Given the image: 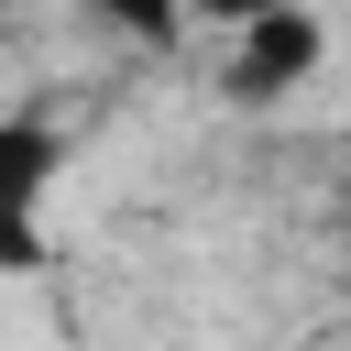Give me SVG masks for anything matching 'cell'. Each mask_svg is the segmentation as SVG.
I'll return each mask as SVG.
<instances>
[{
	"label": "cell",
	"instance_id": "4",
	"mask_svg": "<svg viewBox=\"0 0 351 351\" xmlns=\"http://www.w3.org/2000/svg\"><path fill=\"white\" fill-rule=\"evenodd\" d=\"M186 11H208V22H252V11H274V0H186Z\"/></svg>",
	"mask_w": 351,
	"mask_h": 351
},
{
	"label": "cell",
	"instance_id": "3",
	"mask_svg": "<svg viewBox=\"0 0 351 351\" xmlns=\"http://www.w3.org/2000/svg\"><path fill=\"white\" fill-rule=\"evenodd\" d=\"M88 11H99L110 33H132V44H154V55H165V44L186 33V0H88Z\"/></svg>",
	"mask_w": 351,
	"mask_h": 351
},
{
	"label": "cell",
	"instance_id": "1",
	"mask_svg": "<svg viewBox=\"0 0 351 351\" xmlns=\"http://www.w3.org/2000/svg\"><path fill=\"white\" fill-rule=\"evenodd\" d=\"M318 66H329V22H318L307 0H274V11L230 22V55H219V99H230V110H274V99H296Z\"/></svg>",
	"mask_w": 351,
	"mask_h": 351
},
{
	"label": "cell",
	"instance_id": "2",
	"mask_svg": "<svg viewBox=\"0 0 351 351\" xmlns=\"http://www.w3.org/2000/svg\"><path fill=\"white\" fill-rule=\"evenodd\" d=\"M55 176H66V132L33 121V110H11L0 121V274L44 263V197H55Z\"/></svg>",
	"mask_w": 351,
	"mask_h": 351
}]
</instances>
